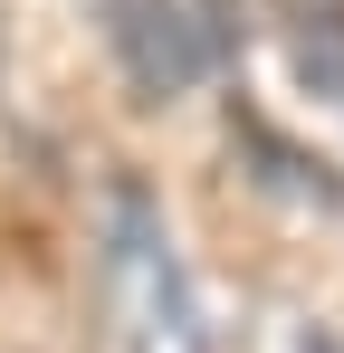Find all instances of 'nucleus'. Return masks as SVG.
<instances>
[{"label":"nucleus","instance_id":"obj_1","mask_svg":"<svg viewBox=\"0 0 344 353\" xmlns=\"http://www.w3.org/2000/svg\"><path fill=\"white\" fill-rule=\"evenodd\" d=\"M106 325H115V353H220L144 181H115L106 201Z\"/></svg>","mask_w":344,"mask_h":353},{"label":"nucleus","instance_id":"obj_2","mask_svg":"<svg viewBox=\"0 0 344 353\" xmlns=\"http://www.w3.org/2000/svg\"><path fill=\"white\" fill-rule=\"evenodd\" d=\"M306 353H344V344H335V334H306Z\"/></svg>","mask_w":344,"mask_h":353}]
</instances>
